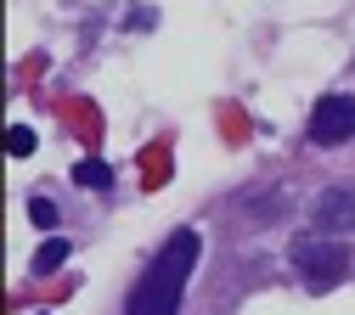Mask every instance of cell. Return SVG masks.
I'll return each instance as SVG.
<instances>
[{"mask_svg": "<svg viewBox=\"0 0 355 315\" xmlns=\"http://www.w3.org/2000/svg\"><path fill=\"white\" fill-rule=\"evenodd\" d=\"M198 231L192 225H181L164 248H158V259L141 270V282L130 287V298H124V315H175L181 309V293H187V276H192V264H198Z\"/></svg>", "mask_w": 355, "mask_h": 315, "instance_id": "obj_1", "label": "cell"}, {"mask_svg": "<svg viewBox=\"0 0 355 315\" xmlns=\"http://www.w3.org/2000/svg\"><path fill=\"white\" fill-rule=\"evenodd\" d=\"M293 270L304 276L310 293H327L349 276V253H344L338 237H299L293 242Z\"/></svg>", "mask_w": 355, "mask_h": 315, "instance_id": "obj_2", "label": "cell"}, {"mask_svg": "<svg viewBox=\"0 0 355 315\" xmlns=\"http://www.w3.org/2000/svg\"><path fill=\"white\" fill-rule=\"evenodd\" d=\"M310 141L316 147L355 141V96H322L316 113H310Z\"/></svg>", "mask_w": 355, "mask_h": 315, "instance_id": "obj_3", "label": "cell"}, {"mask_svg": "<svg viewBox=\"0 0 355 315\" xmlns=\"http://www.w3.org/2000/svg\"><path fill=\"white\" fill-rule=\"evenodd\" d=\"M310 214H316V231L322 237H349L355 231V186H327Z\"/></svg>", "mask_w": 355, "mask_h": 315, "instance_id": "obj_4", "label": "cell"}, {"mask_svg": "<svg viewBox=\"0 0 355 315\" xmlns=\"http://www.w3.org/2000/svg\"><path fill=\"white\" fill-rule=\"evenodd\" d=\"M68 253H73V248H68L62 237H46V242L34 248V276H51V270H62V264H68Z\"/></svg>", "mask_w": 355, "mask_h": 315, "instance_id": "obj_5", "label": "cell"}, {"mask_svg": "<svg viewBox=\"0 0 355 315\" xmlns=\"http://www.w3.org/2000/svg\"><path fill=\"white\" fill-rule=\"evenodd\" d=\"M73 180H79L85 192H107V186H113V169H107L102 158H85V163H73Z\"/></svg>", "mask_w": 355, "mask_h": 315, "instance_id": "obj_6", "label": "cell"}, {"mask_svg": "<svg viewBox=\"0 0 355 315\" xmlns=\"http://www.w3.org/2000/svg\"><path fill=\"white\" fill-rule=\"evenodd\" d=\"M6 152H12V158H28V152H34V129H28V124H12V129H6Z\"/></svg>", "mask_w": 355, "mask_h": 315, "instance_id": "obj_7", "label": "cell"}, {"mask_svg": "<svg viewBox=\"0 0 355 315\" xmlns=\"http://www.w3.org/2000/svg\"><path fill=\"white\" fill-rule=\"evenodd\" d=\"M28 219L40 225V231H51V225H57V203H51V197H34V203H28Z\"/></svg>", "mask_w": 355, "mask_h": 315, "instance_id": "obj_8", "label": "cell"}]
</instances>
